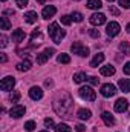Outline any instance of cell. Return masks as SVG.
<instances>
[{"label":"cell","mask_w":130,"mask_h":132,"mask_svg":"<svg viewBox=\"0 0 130 132\" xmlns=\"http://www.w3.org/2000/svg\"><path fill=\"white\" fill-rule=\"evenodd\" d=\"M72 108H73V100L69 94H63L61 98L55 100L54 103V109L55 112L60 115V117H64V118H70L72 115Z\"/></svg>","instance_id":"1"},{"label":"cell","mask_w":130,"mask_h":132,"mask_svg":"<svg viewBox=\"0 0 130 132\" xmlns=\"http://www.w3.org/2000/svg\"><path fill=\"white\" fill-rule=\"evenodd\" d=\"M48 31H49L51 38H52L55 43H61V40H63V37H64V31L60 29L58 23H51L49 28H48Z\"/></svg>","instance_id":"2"},{"label":"cell","mask_w":130,"mask_h":132,"mask_svg":"<svg viewBox=\"0 0 130 132\" xmlns=\"http://www.w3.org/2000/svg\"><path fill=\"white\" fill-rule=\"evenodd\" d=\"M78 94H80L81 98L87 100V101H95V98H97V94H95V91H94L90 86H83V88H80Z\"/></svg>","instance_id":"3"},{"label":"cell","mask_w":130,"mask_h":132,"mask_svg":"<svg viewBox=\"0 0 130 132\" xmlns=\"http://www.w3.org/2000/svg\"><path fill=\"white\" fill-rule=\"evenodd\" d=\"M70 51H72L73 54L81 55V57H87V55H89V48H86L81 42H75V43L70 46Z\"/></svg>","instance_id":"4"},{"label":"cell","mask_w":130,"mask_h":132,"mask_svg":"<svg viewBox=\"0 0 130 132\" xmlns=\"http://www.w3.org/2000/svg\"><path fill=\"white\" fill-rule=\"evenodd\" d=\"M52 54H55V49H54V48H48V49H44L43 52L37 54V63H38V65H44V63L48 62V59L52 57Z\"/></svg>","instance_id":"5"},{"label":"cell","mask_w":130,"mask_h":132,"mask_svg":"<svg viewBox=\"0 0 130 132\" xmlns=\"http://www.w3.org/2000/svg\"><path fill=\"white\" fill-rule=\"evenodd\" d=\"M115 94H116V88H115L113 85L107 83V85H103V86H101V95H103V97L109 98V97H113Z\"/></svg>","instance_id":"6"},{"label":"cell","mask_w":130,"mask_h":132,"mask_svg":"<svg viewBox=\"0 0 130 132\" xmlns=\"http://www.w3.org/2000/svg\"><path fill=\"white\" fill-rule=\"evenodd\" d=\"M14 85H15L14 77H5L0 83V88H2V91H11L14 88Z\"/></svg>","instance_id":"7"},{"label":"cell","mask_w":130,"mask_h":132,"mask_svg":"<svg viewBox=\"0 0 130 132\" xmlns=\"http://www.w3.org/2000/svg\"><path fill=\"white\" fill-rule=\"evenodd\" d=\"M9 115L14 117V118H20L22 115H25V106L22 104H14L9 111Z\"/></svg>","instance_id":"8"},{"label":"cell","mask_w":130,"mask_h":132,"mask_svg":"<svg viewBox=\"0 0 130 132\" xmlns=\"http://www.w3.org/2000/svg\"><path fill=\"white\" fill-rule=\"evenodd\" d=\"M106 32H107L109 37H115V35H118V34H119V25H118L116 22H110V23H107Z\"/></svg>","instance_id":"9"},{"label":"cell","mask_w":130,"mask_h":132,"mask_svg":"<svg viewBox=\"0 0 130 132\" xmlns=\"http://www.w3.org/2000/svg\"><path fill=\"white\" fill-rule=\"evenodd\" d=\"M90 23H92L94 26H99V25L106 23V15L101 14V12H95V14H92V15H90Z\"/></svg>","instance_id":"10"},{"label":"cell","mask_w":130,"mask_h":132,"mask_svg":"<svg viewBox=\"0 0 130 132\" xmlns=\"http://www.w3.org/2000/svg\"><path fill=\"white\" fill-rule=\"evenodd\" d=\"M55 12H57V8L52 6V5H49V6H44V8H43L41 15H43V19H51V17L55 15Z\"/></svg>","instance_id":"11"},{"label":"cell","mask_w":130,"mask_h":132,"mask_svg":"<svg viewBox=\"0 0 130 132\" xmlns=\"http://www.w3.org/2000/svg\"><path fill=\"white\" fill-rule=\"evenodd\" d=\"M127 108H129V103H127L126 98L116 100V103H115V111L116 112H124V111H127Z\"/></svg>","instance_id":"12"},{"label":"cell","mask_w":130,"mask_h":132,"mask_svg":"<svg viewBox=\"0 0 130 132\" xmlns=\"http://www.w3.org/2000/svg\"><path fill=\"white\" fill-rule=\"evenodd\" d=\"M29 97L32 100H40L43 97V91H41V88H38V86H32L31 89H29Z\"/></svg>","instance_id":"13"},{"label":"cell","mask_w":130,"mask_h":132,"mask_svg":"<svg viewBox=\"0 0 130 132\" xmlns=\"http://www.w3.org/2000/svg\"><path fill=\"white\" fill-rule=\"evenodd\" d=\"M25 38H26V34H25L23 29H15V31L12 32V40L17 42V43H22Z\"/></svg>","instance_id":"14"},{"label":"cell","mask_w":130,"mask_h":132,"mask_svg":"<svg viewBox=\"0 0 130 132\" xmlns=\"http://www.w3.org/2000/svg\"><path fill=\"white\" fill-rule=\"evenodd\" d=\"M101 118H103V121L106 123V126H113V125H115V118H113V115H112L110 112H103V114H101Z\"/></svg>","instance_id":"15"},{"label":"cell","mask_w":130,"mask_h":132,"mask_svg":"<svg viewBox=\"0 0 130 132\" xmlns=\"http://www.w3.org/2000/svg\"><path fill=\"white\" fill-rule=\"evenodd\" d=\"M118 86L123 92H130V80L129 78H119Z\"/></svg>","instance_id":"16"},{"label":"cell","mask_w":130,"mask_h":132,"mask_svg":"<svg viewBox=\"0 0 130 132\" xmlns=\"http://www.w3.org/2000/svg\"><path fill=\"white\" fill-rule=\"evenodd\" d=\"M31 42H32V45H40L43 42V35H41V32L38 29L32 31V34H31Z\"/></svg>","instance_id":"17"},{"label":"cell","mask_w":130,"mask_h":132,"mask_svg":"<svg viewBox=\"0 0 130 132\" xmlns=\"http://www.w3.org/2000/svg\"><path fill=\"white\" fill-rule=\"evenodd\" d=\"M103 62H104V54H103V52H98L97 55L92 59V62H90V66H92V68H97V66H98V65H101Z\"/></svg>","instance_id":"18"},{"label":"cell","mask_w":130,"mask_h":132,"mask_svg":"<svg viewBox=\"0 0 130 132\" xmlns=\"http://www.w3.org/2000/svg\"><path fill=\"white\" fill-rule=\"evenodd\" d=\"M90 115H92V112H90L89 109H80L78 114H77V117H78L80 120H89Z\"/></svg>","instance_id":"19"},{"label":"cell","mask_w":130,"mask_h":132,"mask_svg":"<svg viewBox=\"0 0 130 132\" xmlns=\"http://www.w3.org/2000/svg\"><path fill=\"white\" fill-rule=\"evenodd\" d=\"M113 74H115V68L112 65H107V66H103L101 68V75L109 77V75H113Z\"/></svg>","instance_id":"20"},{"label":"cell","mask_w":130,"mask_h":132,"mask_svg":"<svg viewBox=\"0 0 130 132\" xmlns=\"http://www.w3.org/2000/svg\"><path fill=\"white\" fill-rule=\"evenodd\" d=\"M17 68V71H20V72H25V71H29L31 69V62L29 60H25V62H20L18 65L15 66Z\"/></svg>","instance_id":"21"},{"label":"cell","mask_w":130,"mask_h":132,"mask_svg":"<svg viewBox=\"0 0 130 132\" xmlns=\"http://www.w3.org/2000/svg\"><path fill=\"white\" fill-rule=\"evenodd\" d=\"M25 22H28V23H35V22H37V12H34V11L26 12V14H25Z\"/></svg>","instance_id":"22"},{"label":"cell","mask_w":130,"mask_h":132,"mask_svg":"<svg viewBox=\"0 0 130 132\" xmlns=\"http://www.w3.org/2000/svg\"><path fill=\"white\" fill-rule=\"evenodd\" d=\"M101 6H103L101 0H87V8L90 9H99Z\"/></svg>","instance_id":"23"},{"label":"cell","mask_w":130,"mask_h":132,"mask_svg":"<svg viewBox=\"0 0 130 132\" xmlns=\"http://www.w3.org/2000/svg\"><path fill=\"white\" fill-rule=\"evenodd\" d=\"M119 51L123 52V55H130V45L127 42H123L119 45Z\"/></svg>","instance_id":"24"},{"label":"cell","mask_w":130,"mask_h":132,"mask_svg":"<svg viewBox=\"0 0 130 132\" xmlns=\"http://www.w3.org/2000/svg\"><path fill=\"white\" fill-rule=\"evenodd\" d=\"M70 126H67L66 123H60V125H57L55 126V132H70Z\"/></svg>","instance_id":"25"},{"label":"cell","mask_w":130,"mask_h":132,"mask_svg":"<svg viewBox=\"0 0 130 132\" xmlns=\"http://www.w3.org/2000/svg\"><path fill=\"white\" fill-rule=\"evenodd\" d=\"M9 28H11V22L8 20L6 14H3V17H2V28H0V29L6 31V29H9Z\"/></svg>","instance_id":"26"},{"label":"cell","mask_w":130,"mask_h":132,"mask_svg":"<svg viewBox=\"0 0 130 132\" xmlns=\"http://www.w3.org/2000/svg\"><path fill=\"white\" fill-rule=\"evenodd\" d=\"M84 80H87V77H86L84 72H78V74L73 75V81H75V83H83Z\"/></svg>","instance_id":"27"},{"label":"cell","mask_w":130,"mask_h":132,"mask_svg":"<svg viewBox=\"0 0 130 132\" xmlns=\"http://www.w3.org/2000/svg\"><path fill=\"white\" fill-rule=\"evenodd\" d=\"M58 62L67 65V63H70V57H69L67 54H60V55H58Z\"/></svg>","instance_id":"28"},{"label":"cell","mask_w":130,"mask_h":132,"mask_svg":"<svg viewBox=\"0 0 130 132\" xmlns=\"http://www.w3.org/2000/svg\"><path fill=\"white\" fill-rule=\"evenodd\" d=\"M70 22H72V17H70V15H61V23H63L64 26H69Z\"/></svg>","instance_id":"29"},{"label":"cell","mask_w":130,"mask_h":132,"mask_svg":"<svg viewBox=\"0 0 130 132\" xmlns=\"http://www.w3.org/2000/svg\"><path fill=\"white\" fill-rule=\"evenodd\" d=\"M70 17H72V20H75V22H83V14H81V12H73Z\"/></svg>","instance_id":"30"},{"label":"cell","mask_w":130,"mask_h":132,"mask_svg":"<svg viewBox=\"0 0 130 132\" xmlns=\"http://www.w3.org/2000/svg\"><path fill=\"white\" fill-rule=\"evenodd\" d=\"M9 100H11L12 103H17V101L20 100V94H18V92H12V94L9 95Z\"/></svg>","instance_id":"31"},{"label":"cell","mask_w":130,"mask_h":132,"mask_svg":"<svg viewBox=\"0 0 130 132\" xmlns=\"http://www.w3.org/2000/svg\"><path fill=\"white\" fill-rule=\"evenodd\" d=\"M25 129H26V131H34V129H35V123H34V121L25 123Z\"/></svg>","instance_id":"32"},{"label":"cell","mask_w":130,"mask_h":132,"mask_svg":"<svg viewBox=\"0 0 130 132\" xmlns=\"http://www.w3.org/2000/svg\"><path fill=\"white\" fill-rule=\"evenodd\" d=\"M15 5L18 8H25V6H28V0H15Z\"/></svg>","instance_id":"33"},{"label":"cell","mask_w":130,"mask_h":132,"mask_svg":"<svg viewBox=\"0 0 130 132\" xmlns=\"http://www.w3.org/2000/svg\"><path fill=\"white\" fill-rule=\"evenodd\" d=\"M119 6H123V8L129 9V8H130V0H119Z\"/></svg>","instance_id":"34"},{"label":"cell","mask_w":130,"mask_h":132,"mask_svg":"<svg viewBox=\"0 0 130 132\" xmlns=\"http://www.w3.org/2000/svg\"><path fill=\"white\" fill-rule=\"evenodd\" d=\"M87 80H89V83L94 85V86H97L98 83H99V78H97V77H89Z\"/></svg>","instance_id":"35"},{"label":"cell","mask_w":130,"mask_h":132,"mask_svg":"<svg viewBox=\"0 0 130 132\" xmlns=\"http://www.w3.org/2000/svg\"><path fill=\"white\" fill-rule=\"evenodd\" d=\"M89 34H90V37H94V38H98V37H99V31H98V29H90Z\"/></svg>","instance_id":"36"},{"label":"cell","mask_w":130,"mask_h":132,"mask_svg":"<svg viewBox=\"0 0 130 132\" xmlns=\"http://www.w3.org/2000/svg\"><path fill=\"white\" fill-rule=\"evenodd\" d=\"M44 126H48V128L54 126V120L52 118H44Z\"/></svg>","instance_id":"37"},{"label":"cell","mask_w":130,"mask_h":132,"mask_svg":"<svg viewBox=\"0 0 130 132\" xmlns=\"http://www.w3.org/2000/svg\"><path fill=\"white\" fill-rule=\"evenodd\" d=\"M109 11H110L113 15H119V11H118L116 8H113V6H109Z\"/></svg>","instance_id":"38"},{"label":"cell","mask_w":130,"mask_h":132,"mask_svg":"<svg viewBox=\"0 0 130 132\" xmlns=\"http://www.w3.org/2000/svg\"><path fill=\"white\" fill-rule=\"evenodd\" d=\"M0 40H2V43H0V45H2V48H5V46L8 45V42H6V40H8V38H6V35H2V38H0Z\"/></svg>","instance_id":"39"},{"label":"cell","mask_w":130,"mask_h":132,"mask_svg":"<svg viewBox=\"0 0 130 132\" xmlns=\"http://www.w3.org/2000/svg\"><path fill=\"white\" fill-rule=\"evenodd\" d=\"M124 72H126L127 75H130V62H129V63H126V65H124Z\"/></svg>","instance_id":"40"},{"label":"cell","mask_w":130,"mask_h":132,"mask_svg":"<svg viewBox=\"0 0 130 132\" xmlns=\"http://www.w3.org/2000/svg\"><path fill=\"white\" fill-rule=\"evenodd\" d=\"M84 129H86V128H84L83 125H77V126H75V131H78V132H83Z\"/></svg>","instance_id":"41"},{"label":"cell","mask_w":130,"mask_h":132,"mask_svg":"<svg viewBox=\"0 0 130 132\" xmlns=\"http://www.w3.org/2000/svg\"><path fill=\"white\" fill-rule=\"evenodd\" d=\"M0 60H2V63H6V60H8V59H6V55H5V54H2Z\"/></svg>","instance_id":"42"},{"label":"cell","mask_w":130,"mask_h":132,"mask_svg":"<svg viewBox=\"0 0 130 132\" xmlns=\"http://www.w3.org/2000/svg\"><path fill=\"white\" fill-rule=\"evenodd\" d=\"M44 85H46V86H51V85H52V81H51V80H46V83H44Z\"/></svg>","instance_id":"43"},{"label":"cell","mask_w":130,"mask_h":132,"mask_svg":"<svg viewBox=\"0 0 130 132\" xmlns=\"http://www.w3.org/2000/svg\"><path fill=\"white\" fill-rule=\"evenodd\" d=\"M37 2H38L40 5H44V3H46V0H37Z\"/></svg>","instance_id":"44"},{"label":"cell","mask_w":130,"mask_h":132,"mask_svg":"<svg viewBox=\"0 0 130 132\" xmlns=\"http://www.w3.org/2000/svg\"><path fill=\"white\" fill-rule=\"evenodd\" d=\"M126 29H127V32H130V23L127 25V26H126Z\"/></svg>","instance_id":"45"},{"label":"cell","mask_w":130,"mask_h":132,"mask_svg":"<svg viewBox=\"0 0 130 132\" xmlns=\"http://www.w3.org/2000/svg\"><path fill=\"white\" fill-rule=\"evenodd\" d=\"M107 2H113V0H107Z\"/></svg>","instance_id":"46"},{"label":"cell","mask_w":130,"mask_h":132,"mask_svg":"<svg viewBox=\"0 0 130 132\" xmlns=\"http://www.w3.org/2000/svg\"><path fill=\"white\" fill-rule=\"evenodd\" d=\"M41 132H48V131H41Z\"/></svg>","instance_id":"47"},{"label":"cell","mask_w":130,"mask_h":132,"mask_svg":"<svg viewBox=\"0 0 130 132\" xmlns=\"http://www.w3.org/2000/svg\"><path fill=\"white\" fill-rule=\"evenodd\" d=\"M2 2H6V0H2Z\"/></svg>","instance_id":"48"}]
</instances>
